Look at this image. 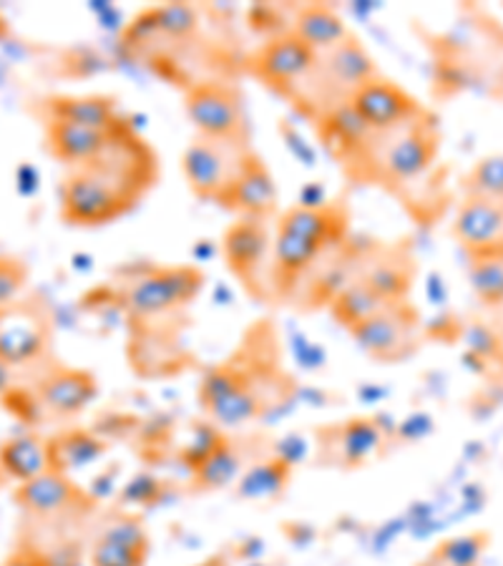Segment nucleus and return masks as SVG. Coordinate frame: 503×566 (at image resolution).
<instances>
[{
  "label": "nucleus",
  "instance_id": "c756f323",
  "mask_svg": "<svg viewBox=\"0 0 503 566\" xmlns=\"http://www.w3.org/2000/svg\"><path fill=\"white\" fill-rule=\"evenodd\" d=\"M463 197H486L503 202V154L475 161L461 179Z\"/></svg>",
  "mask_w": 503,
  "mask_h": 566
},
{
  "label": "nucleus",
  "instance_id": "a211bd4d",
  "mask_svg": "<svg viewBox=\"0 0 503 566\" xmlns=\"http://www.w3.org/2000/svg\"><path fill=\"white\" fill-rule=\"evenodd\" d=\"M368 285L375 295L388 303L408 300V292L416 280V262L406 248H373L365 252L360 262V272L355 275Z\"/></svg>",
  "mask_w": 503,
  "mask_h": 566
},
{
  "label": "nucleus",
  "instance_id": "6e6552de",
  "mask_svg": "<svg viewBox=\"0 0 503 566\" xmlns=\"http://www.w3.org/2000/svg\"><path fill=\"white\" fill-rule=\"evenodd\" d=\"M53 340L49 307L35 297H18L0 307V360L18 368L43 358Z\"/></svg>",
  "mask_w": 503,
  "mask_h": 566
},
{
  "label": "nucleus",
  "instance_id": "72a5a7b5",
  "mask_svg": "<svg viewBox=\"0 0 503 566\" xmlns=\"http://www.w3.org/2000/svg\"><path fill=\"white\" fill-rule=\"evenodd\" d=\"M161 491L159 481L151 476H139L134 483H129L124 491V501H134V504H149V501L157 499Z\"/></svg>",
  "mask_w": 503,
  "mask_h": 566
},
{
  "label": "nucleus",
  "instance_id": "aec40b11",
  "mask_svg": "<svg viewBox=\"0 0 503 566\" xmlns=\"http://www.w3.org/2000/svg\"><path fill=\"white\" fill-rule=\"evenodd\" d=\"M347 209L343 205H323V207H290L277 219V230L305 237L310 242L323 244V248H337L345 242L347 234Z\"/></svg>",
  "mask_w": 503,
  "mask_h": 566
},
{
  "label": "nucleus",
  "instance_id": "2eb2a0df",
  "mask_svg": "<svg viewBox=\"0 0 503 566\" xmlns=\"http://www.w3.org/2000/svg\"><path fill=\"white\" fill-rule=\"evenodd\" d=\"M151 538L142 522L132 514H116L104 524L88 549L91 566H146Z\"/></svg>",
  "mask_w": 503,
  "mask_h": 566
},
{
  "label": "nucleus",
  "instance_id": "e433bc0d",
  "mask_svg": "<svg viewBox=\"0 0 503 566\" xmlns=\"http://www.w3.org/2000/svg\"><path fill=\"white\" fill-rule=\"evenodd\" d=\"M6 483H8V476L3 473V469H0V486H6Z\"/></svg>",
  "mask_w": 503,
  "mask_h": 566
},
{
  "label": "nucleus",
  "instance_id": "f257e3e1",
  "mask_svg": "<svg viewBox=\"0 0 503 566\" xmlns=\"http://www.w3.org/2000/svg\"><path fill=\"white\" fill-rule=\"evenodd\" d=\"M159 175L149 144L124 129L98 159L73 167L61 185V217L76 227H101L142 202Z\"/></svg>",
  "mask_w": 503,
  "mask_h": 566
},
{
  "label": "nucleus",
  "instance_id": "4be33fe9",
  "mask_svg": "<svg viewBox=\"0 0 503 566\" xmlns=\"http://www.w3.org/2000/svg\"><path fill=\"white\" fill-rule=\"evenodd\" d=\"M108 443L104 438H98L94 431H86V428H69V431L49 438L51 469L66 473V476L86 469V465H94L104 459Z\"/></svg>",
  "mask_w": 503,
  "mask_h": 566
},
{
  "label": "nucleus",
  "instance_id": "393cba45",
  "mask_svg": "<svg viewBox=\"0 0 503 566\" xmlns=\"http://www.w3.org/2000/svg\"><path fill=\"white\" fill-rule=\"evenodd\" d=\"M49 114L53 122H71V124H84V126H114L122 118L116 116V102L112 96H51Z\"/></svg>",
  "mask_w": 503,
  "mask_h": 566
},
{
  "label": "nucleus",
  "instance_id": "5701e85b",
  "mask_svg": "<svg viewBox=\"0 0 503 566\" xmlns=\"http://www.w3.org/2000/svg\"><path fill=\"white\" fill-rule=\"evenodd\" d=\"M295 463L282 459L280 453H270L268 459L254 461L250 469L234 483V494L242 501H277L285 494Z\"/></svg>",
  "mask_w": 503,
  "mask_h": 566
},
{
  "label": "nucleus",
  "instance_id": "423d86ee",
  "mask_svg": "<svg viewBox=\"0 0 503 566\" xmlns=\"http://www.w3.org/2000/svg\"><path fill=\"white\" fill-rule=\"evenodd\" d=\"M423 319L408 300L388 303L373 317L350 327L353 340L378 363H402L418 350Z\"/></svg>",
  "mask_w": 503,
  "mask_h": 566
},
{
  "label": "nucleus",
  "instance_id": "b1692460",
  "mask_svg": "<svg viewBox=\"0 0 503 566\" xmlns=\"http://www.w3.org/2000/svg\"><path fill=\"white\" fill-rule=\"evenodd\" d=\"M0 469L8 481L25 483L51 471L49 441L35 433H21L0 443Z\"/></svg>",
  "mask_w": 503,
  "mask_h": 566
},
{
  "label": "nucleus",
  "instance_id": "6ab92c4d",
  "mask_svg": "<svg viewBox=\"0 0 503 566\" xmlns=\"http://www.w3.org/2000/svg\"><path fill=\"white\" fill-rule=\"evenodd\" d=\"M451 232L465 252L499 248L503 244V202L486 197H463Z\"/></svg>",
  "mask_w": 503,
  "mask_h": 566
},
{
  "label": "nucleus",
  "instance_id": "20e7f679",
  "mask_svg": "<svg viewBox=\"0 0 503 566\" xmlns=\"http://www.w3.org/2000/svg\"><path fill=\"white\" fill-rule=\"evenodd\" d=\"M205 277L197 268H154L132 280L124 290L122 307L132 323H149L187 307L199 295Z\"/></svg>",
  "mask_w": 503,
  "mask_h": 566
},
{
  "label": "nucleus",
  "instance_id": "dca6fc26",
  "mask_svg": "<svg viewBox=\"0 0 503 566\" xmlns=\"http://www.w3.org/2000/svg\"><path fill=\"white\" fill-rule=\"evenodd\" d=\"M126 126L129 124L124 118L114 126H106V129L71 122H53V118H49V124H45V144H49L53 159L69 164L71 169L84 167V164L98 159Z\"/></svg>",
  "mask_w": 503,
  "mask_h": 566
},
{
  "label": "nucleus",
  "instance_id": "7ed1b4c3",
  "mask_svg": "<svg viewBox=\"0 0 503 566\" xmlns=\"http://www.w3.org/2000/svg\"><path fill=\"white\" fill-rule=\"evenodd\" d=\"M438 146H441V136H438L436 116L426 108L396 129L375 132L365 149L347 167H353V177L360 181L406 187L433 167Z\"/></svg>",
  "mask_w": 503,
  "mask_h": 566
},
{
  "label": "nucleus",
  "instance_id": "2f4dec72",
  "mask_svg": "<svg viewBox=\"0 0 503 566\" xmlns=\"http://www.w3.org/2000/svg\"><path fill=\"white\" fill-rule=\"evenodd\" d=\"M29 282V268L13 254H0V307L15 303Z\"/></svg>",
  "mask_w": 503,
  "mask_h": 566
},
{
  "label": "nucleus",
  "instance_id": "9b49d317",
  "mask_svg": "<svg viewBox=\"0 0 503 566\" xmlns=\"http://www.w3.org/2000/svg\"><path fill=\"white\" fill-rule=\"evenodd\" d=\"M15 504L25 514L39 518H56V516H84L94 509L96 499L78 486L76 481L61 471H45L25 483H18L13 491Z\"/></svg>",
  "mask_w": 503,
  "mask_h": 566
},
{
  "label": "nucleus",
  "instance_id": "f3484780",
  "mask_svg": "<svg viewBox=\"0 0 503 566\" xmlns=\"http://www.w3.org/2000/svg\"><path fill=\"white\" fill-rule=\"evenodd\" d=\"M219 207L230 209V212H237L240 217L268 219L274 214V209H277V187H274L272 171L258 157V151L247 157L240 175L234 177L230 189L219 199Z\"/></svg>",
  "mask_w": 503,
  "mask_h": 566
},
{
  "label": "nucleus",
  "instance_id": "c9c22d12",
  "mask_svg": "<svg viewBox=\"0 0 503 566\" xmlns=\"http://www.w3.org/2000/svg\"><path fill=\"white\" fill-rule=\"evenodd\" d=\"M8 35V23H6V18L0 15V39H6Z\"/></svg>",
  "mask_w": 503,
  "mask_h": 566
},
{
  "label": "nucleus",
  "instance_id": "4c0bfd02",
  "mask_svg": "<svg viewBox=\"0 0 503 566\" xmlns=\"http://www.w3.org/2000/svg\"><path fill=\"white\" fill-rule=\"evenodd\" d=\"M416 566H426V564H423V562H420V564H416Z\"/></svg>",
  "mask_w": 503,
  "mask_h": 566
},
{
  "label": "nucleus",
  "instance_id": "4468645a",
  "mask_svg": "<svg viewBox=\"0 0 503 566\" xmlns=\"http://www.w3.org/2000/svg\"><path fill=\"white\" fill-rule=\"evenodd\" d=\"M35 403L53 418H73L86 410L91 400L96 398L98 386L88 370L66 368V365H53V368L35 380L31 390Z\"/></svg>",
  "mask_w": 503,
  "mask_h": 566
},
{
  "label": "nucleus",
  "instance_id": "7c9ffc66",
  "mask_svg": "<svg viewBox=\"0 0 503 566\" xmlns=\"http://www.w3.org/2000/svg\"><path fill=\"white\" fill-rule=\"evenodd\" d=\"M144 21L146 29L171 35V39H187V35L199 29V15L195 8L187 3H167L151 8V11L144 15Z\"/></svg>",
  "mask_w": 503,
  "mask_h": 566
},
{
  "label": "nucleus",
  "instance_id": "a878e982",
  "mask_svg": "<svg viewBox=\"0 0 503 566\" xmlns=\"http://www.w3.org/2000/svg\"><path fill=\"white\" fill-rule=\"evenodd\" d=\"M292 33L297 39L305 41L310 49L317 53H325L335 49L337 43H343L350 31L340 15H337L331 6H307L302 8L292 25Z\"/></svg>",
  "mask_w": 503,
  "mask_h": 566
},
{
  "label": "nucleus",
  "instance_id": "f03ea898",
  "mask_svg": "<svg viewBox=\"0 0 503 566\" xmlns=\"http://www.w3.org/2000/svg\"><path fill=\"white\" fill-rule=\"evenodd\" d=\"M277 376L272 363H264L260 345H242L234 358L205 373L199 403L214 426L240 428L264 416L270 408L268 386H277Z\"/></svg>",
  "mask_w": 503,
  "mask_h": 566
},
{
  "label": "nucleus",
  "instance_id": "1a4fd4ad",
  "mask_svg": "<svg viewBox=\"0 0 503 566\" xmlns=\"http://www.w3.org/2000/svg\"><path fill=\"white\" fill-rule=\"evenodd\" d=\"M315 66L317 51L310 49L292 31L274 33L250 59L252 76H258L264 86L280 91V94H292Z\"/></svg>",
  "mask_w": 503,
  "mask_h": 566
},
{
  "label": "nucleus",
  "instance_id": "39448f33",
  "mask_svg": "<svg viewBox=\"0 0 503 566\" xmlns=\"http://www.w3.org/2000/svg\"><path fill=\"white\" fill-rule=\"evenodd\" d=\"M252 151L250 142L209 139V136L197 134L181 157V169H185L189 189L205 202L219 205V199L230 189Z\"/></svg>",
  "mask_w": 503,
  "mask_h": 566
},
{
  "label": "nucleus",
  "instance_id": "cd10ccee",
  "mask_svg": "<svg viewBox=\"0 0 503 566\" xmlns=\"http://www.w3.org/2000/svg\"><path fill=\"white\" fill-rule=\"evenodd\" d=\"M491 532H469L448 536L426 556V566H481L491 546Z\"/></svg>",
  "mask_w": 503,
  "mask_h": 566
},
{
  "label": "nucleus",
  "instance_id": "9d476101",
  "mask_svg": "<svg viewBox=\"0 0 503 566\" xmlns=\"http://www.w3.org/2000/svg\"><path fill=\"white\" fill-rule=\"evenodd\" d=\"M317 436V461L335 469H360L383 451L388 441L386 426L378 418H350L325 426Z\"/></svg>",
  "mask_w": 503,
  "mask_h": 566
},
{
  "label": "nucleus",
  "instance_id": "c85d7f7f",
  "mask_svg": "<svg viewBox=\"0 0 503 566\" xmlns=\"http://www.w3.org/2000/svg\"><path fill=\"white\" fill-rule=\"evenodd\" d=\"M386 305H388V300L375 295V292L365 285V282L353 280L350 285H345L340 292H337L335 300L331 303V313L337 323L345 327V331H350V327L360 325L363 319L373 317L378 310H383Z\"/></svg>",
  "mask_w": 503,
  "mask_h": 566
},
{
  "label": "nucleus",
  "instance_id": "bb28decb",
  "mask_svg": "<svg viewBox=\"0 0 503 566\" xmlns=\"http://www.w3.org/2000/svg\"><path fill=\"white\" fill-rule=\"evenodd\" d=\"M242 476V453L230 438H222L214 446V451L199 461L191 469V483L197 491H219L227 486H234L237 479Z\"/></svg>",
  "mask_w": 503,
  "mask_h": 566
},
{
  "label": "nucleus",
  "instance_id": "f704fd0d",
  "mask_svg": "<svg viewBox=\"0 0 503 566\" xmlns=\"http://www.w3.org/2000/svg\"><path fill=\"white\" fill-rule=\"evenodd\" d=\"M11 365H8V363H3V360H0V398H3L6 396V392L8 390H11L13 388V376H11Z\"/></svg>",
  "mask_w": 503,
  "mask_h": 566
},
{
  "label": "nucleus",
  "instance_id": "f8f14e48",
  "mask_svg": "<svg viewBox=\"0 0 503 566\" xmlns=\"http://www.w3.org/2000/svg\"><path fill=\"white\" fill-rule=\"evenodd\" d=\"M222 254L232 275L262 297L264 262L272 258V232L268 219L240 217L227 227L222 237Z\"/></svg>",
  "mask_w": 503,
  "mask_h": 566
},
{
  "label": "nucleus",
  "instance_id": "473e14b6",
  "mask_svg": "<svg viewBox=\"0 0 503 566\" xmlns=\"http://www.w3.org/2000/svg\"><path fill=\"white\" fill-rule=\"evenodd\" d=\"M0 566H51L49 554L35 544H18Z\"/></svg>",
  "mask_w": 503,
  "mask_h": 566
},
{
  "label": "nucleus",
  "instance_id": "412c9836",
  "mask_svg": "<svg viewBox=\"0 0 503 566\" xmlns=\"http://www.w3.org/2000/svg\"><path fill=\"white\" fill-rule=\"evenodd\" d=\"M469 254V282L489 323L503 335V244Z\"/></svg>",
  "mask_w": 503,
  "mask_h": 566
},
{
  "label": "nucleus",
  "instance_id": "0eeeda50",
  "mask_svg": "<svg viewBox=\"0 0 503 566\" xmlns=\"http://www.w3.org/2000/svg\"><path fill=\"white\" fill-rule=\"evenodd\" d=\"M185 108L197 134L209 139L250 142L244 102L237 86L227 81H199L185 94Z\"/></svg>",
  "mask_w": 503,
  "mask_h": 566
},
{
  "label": "nucleus",
  "instance_id": "ddd939ff",
  "mask_svg": "<svg viewBox=\"0 0 503 566\" xmlns=\"http://www.w3.org/2000/svg\"><path fill=\"white\" fill-rule=\"evenodd\" d=\"M347 102L353 104L355 112L360 114L363 122L373 132L396 129V126L410 122L420 112H426L406 88L398 86L396 81L383 78L380 73L375 78L365 81L360 88H355Z\"/></svg>",
  "mask_w": 503,
  "mask_h": 566
}]
</instances>
